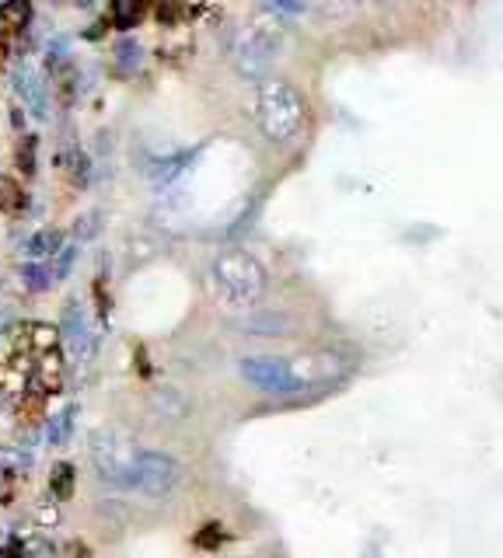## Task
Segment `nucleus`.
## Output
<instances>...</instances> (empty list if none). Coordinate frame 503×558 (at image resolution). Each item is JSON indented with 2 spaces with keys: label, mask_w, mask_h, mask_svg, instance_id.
I'll return each mask as SVG.
<instances>
[{
  "label": "nucleus",
  "mask_w": 503,
  "mask_h": 558,
  "mask_svg": "<svg viewBox=\"0 0 503 558\" xmlns=\"http://www.w3.org/2000/svg\"><path fill=\"white\" fill-rule=\"evenodd\" d=\"M255 122L270 144H276V147L298 144L308 126V105H304V95L298 92V84H290L284 77L259 81Z\"/></svg>",
  "instance_id": "nucleus-1"
},
{
  "label": "nucleus",
  "mask_w": 503,
  "mask_h": 558,
  "mask_svg": "<svg viewBox=\"0 0 503 558\" xmlns=\"http://www.w3.org/2000/svg\"><path fill=\"white\" fill-rule=\"evenodd\" d=\"M284 43H287V32L273 14H252L235 28L231 43H228L231 63H235L238 74L263 77L266 70L276 63V57L284 52Z\"/></svg>",
  "instance_id": "nucleus-2"
},
{
  "label": "nucleus",
  "mask_w": 503,
  "mask_h": 558,
  "mask_svg": "<svg viewBox=\"0 0 503 558\" xmlns=\"http://www.w3.org/2000/svg\"><path fill=\"white\" fill-rule=\"evenodd\" d=\"M211 276H214V287L220 293V301L231 304V307H252V304H259V296L266 293L263 262L249 252H241V248L220 252L211 266Z\"/></svg>",
  "instance_id": "nucleus-3"
},
{
  "label": "nucleus",
  "mask_w": 503,
  "mask_h": 558,
  "mask_svg": "<svg viewBox=\"0 0 503 558\" xmlns=\"http://www.w3.org/2000/svg\"><path fill=\"white\" fill-rule=\"evenodd\" d=\"M92 464L101 482L112 488H136V468H141V447L119 429H98L88 444Z\"/></svg>",
  "instance_id": "nucleus-4"
},
{
  "label": "nucleus",
  "mask_w": 503,
  "mask_h": 558,
  "mask_svg": "<svg viewBox=\"0 0 503 558\" xmlns=\"http://www.w3.org/2000/svg\"><path fill=\"white\" fill-rule=\"evenodd\" d=\"M238 374L245 384L266 395H298L308 388V380L284 356H245L238 363Z\"/></svg>",
  "instance_id": "nucleus-5"
},
{
  "label": "nucleus",
  "mask_w": 503,
  "mask_h": 558,
  "mask_svg": "<svg viewBox=\"0 0 503 558\" xmlns=\"http://www.w3.org/2000/svg\"><path fill=\"white\" fill-rule=\"evenodd\" d=\"M179 482V464L161 450H144L141 468H136V488L144 496H168Z\"/></svg>",
  "instance_id": "nucleus-6"
},
{
  "label": "nucleus",
  "mask_w": 503,
  "mask_h": 558,
  "mask_svg": "<svg viewBox=\"0 0 503 558\" xmlns=\"http://www.w3.org/2000/svg\"><path fill=\"white\" fill-rule=\"evenodd\" d=\"M63 342H67V353L77 363H88L95 356V328L88 322V314H84L81 301H71L63 311Z\"/></svg>",
  "instance_id": "nucleus-7"
},
{
  "label": "nucleus",
  "mask_w": 503,
  "mask_h": 558,
  "mask_svg": "<svg viewBox=\"0 0 503 558\" xmlns=\"http://www.w3.org/2000/svg\"><path fill=\"white\" fill-rule=\"evenodd\" d=\"M11 84H14V95L25 105V112L32 119H49V92H46V81L39 77V70L32 63H19L11 74Z\"/></svg>",
  "instance_id": "nucleus-8"
},
{
  "label": "nucleus",
  "mask_w": 503,
  "mask_h": 558,
  "mask_svg": "<svg viewBox=\"0 0 503 558\" xmlns=\"http://www.w3.org/2000/svg\"><path fill=\"white\" fill-rule=\"evenodd\" d=\"M63 252V234L60 231H36L25 241V258L28 262H53Z\"/></svg>",
  "instance_id": "nucleus-9"
},
{
  "label": "nucleus",
  "mask_w": 503,
  "mask_h": 558,
  "mask_svg": "<svg viewBox=\"0 0 503 558\" xmlns=\"http://www.w3.org/2000/svg\"><path fill=\"white\" fill-rule=\"evenodd\" d=\"M151 0H112V14L119 25H136L147 14Z\"/></svg>",
  "instance_id": "nucleus-10"
},
{
  "label": "nucleus",
  "mask_w": 503,
  "mask_h": 558,
  "mask_svg": "<svg viewBox=\"0 0 503 558\" xmlns=\"http://www.w3.org/2000/svg\"><path fill=\"white\" fill-rule=\"evenodd\" d=\"M49 488H53V496L57 499H71L74 493V464H53V475H49Z\"/></svg>",
  "instance_id": "nucleus-11"
},
{
  "label": "nucleus",
  "mask_w": 503,
  "mask_h": 558,
  "mask_svg": "<svg viewBox=\"0 0 503 558\" xmlns=\"http://www.w3.org/2000/svg\"><path fill=\"white\" fill-rule=\"evenodd\" d=\"M241 328L252 331V336H284L287 322L276 318V314H266V318H252V322H241Z\"/></svg>",
  "instance_id": "nucleus-12"
},
{
  "label": "nucleus",
  "mask_w": 503,
  "mask_h": 558,
  "mask_svg": "<svg viewBox=\"0 0 503 558\" xmlns=\"http://www.w3.org/2000/svg\"><path fill=\"white\" fill-rule=\"evenodd\" d=\"M71 429H74V409H63L53 426H49V444H67L71 440Z\"/></svg>",
  "instance_id": "nucleus-13"
},
{
  "label": "nucleus",
  "mask_w": 503,
  "mask_h": 558,
  "mask_svg": "<svg viewBox=\"0 0 503 558\" xmlns=\"http://www.w3.org/2000/svg\"><path fill=\"white\" fill-rule=\"evenodd\" d=\"M263 4H270L273 11H280V14H301L304 11V0H263Z\"/></svg>",
  "instance_id": "nucleus-14"
},
{
  "label": "nucleus",
  "mask_w": 503,
  "mask_h": 558,
  "mask_svg": "<svg viewBox=\"0 0 503 558\" xmlns=\"http://www.w3.org/2000/svg\"><path fill=\"white\" fill-rule=\"evenodd\" d=\"M374 4H392V0H374Z\"/></svg>",
  "instance_id": "nucleus-15"
}]
</instances>
